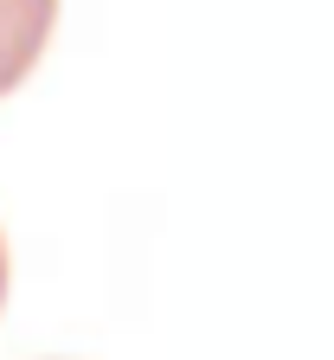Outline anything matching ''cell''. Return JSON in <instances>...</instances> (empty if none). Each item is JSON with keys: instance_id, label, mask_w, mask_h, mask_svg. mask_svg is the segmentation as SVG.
Instances as JSON below:
<instances>
[{"instance_id": "cell-1", "label": "cell", "mask_w": 334, "mask_h": 360, "mask_svg": "<svg viewBox=\"0 0 334 360\" xmlns=\"http://www.w3.org/2000/svg\"><path fill=\"white\" fill-rule=\"evenodd\" d=\"M52 20H58V0H0V97L26 84V71L52 39Z\"/></svg>"}, {"instance_id": "cell-2", "label": "cell", "mask_w": 334, "mask_h": 360, "mask_svg": "<svg viewBox=\"0 0 334 360\" xmlns=\"http://www.w3.org/2000/svg\"><path fill=\"white\" fill-rule=\"evenodd\" d=\"M0 302H7V245H0Z\"/></svg>"}]
</instances>
